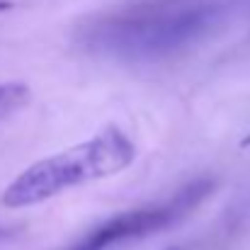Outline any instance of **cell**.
Returning a JSON list of instances; mask_svg holds the SVG:
<instances>
[{
  "label": "cell",
  "instance_id": "cell-6",
  "mask_svg": "<svg viewBox=\"0 0 250 250\" xmlns=\"http://www.w3.org/2000/svg\"><path fill=\"white\" fill-rule=\"evenodd\" d=\"M2 236H5V231H0V238H2Z\"/></svg>",
  "mask_w": 250,
  "mask_h": 250
},
{
  "label": "cell",
  "instance_id": "cell-5",
  "mask_svg": "<svg viewBox=\"0 0 250 250\" xmlns=\"http://www.w3.org/2000/svg\"><path fill=\"white\" fill-rule=\"evenodd\" d=\"M10 7H12V2H10V0H0V12H7Z\"/></svg>",
  "mask_w": 250,
  "mask_h": 250
},
{
  "label": "cell",
  "instance_id": "cell-3",
  "mask_svg": "<svg viewBox=\"0 0 250 250\" xmlns=\"http://www.w3.org/2000/svg\"><path fill=\"white\" fill-rule=\"evenodd\" d=\"M211 189H214V180H209V177L192 180L180 192L167 197L166 202L136 207V209L122 211V214L102 221L71 250H112L117 246L166 231L170 226L180 224L185 216H189L211 194Z\"/></svg>",
  "mask_w": 250,
  "mask_h": 250
},
{
  "label": "cell",
  "instance_id": "cell-4",
  "mask_svg": "<svg viewBox=\"0 0 250 250\" xmlns=\"http://www.w3.org/2000/svg\"><path fill=\"white\" fill-rule=\"evenodd\" d=\"M29 100H32V90H29V85L20 83V81L0 83V117L12 114V112L27 107Z\"/></svg>",
  "mask_w": 250,
  "mask_h": 250
},
{
  "label": "cell",
  "instance_id": "cell-1",
  "mask_svg": "<svg viewBox=\"0 0 250 250\" xmlns=\"http://www.w3.org/2000/svg\"><path fill=\"white\" fill-rule=\"evenodd\" d=\"M219 17L216 0H144L85 20L78 44L114 61H158L204 42Z\"/></svg>",
  "mask_w": 250,
  "mask_h": 250
},
{
  "label": "cell",
  "instance_id": "cell-2",
  "mask_svg": "<svg viewBox=\"0 0 250 250\" xmlns=\"http://www.w3.org/2000/svg\"><path fill=\"white\" fill-rule=\"evenodd\" d=\"M136 146L126 131L109 124L59 153L39 158L24 167L2 192L0 204L5 209H27L49 202L68 189L83 187L97 180L114 177L134 166Z\"/></svg>",
  "mask_w": 250,
  "mask_h": 250
}]
</instances>
